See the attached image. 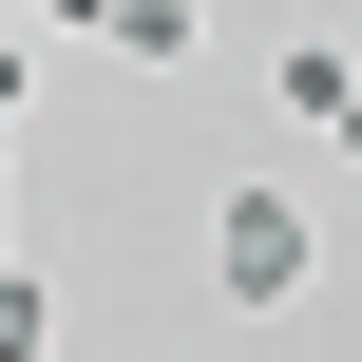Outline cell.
Here are the masks:
<instances>
[{
    "label": "cell",
    "instance_id": "6da1fadb",
    "mask_svg": "<svg viewBox=\"0 0 362 362\" xmlns=\"http://www.w3.org/2000/svg\"><path fill=\"white\" fill-rule=\"evenodd\" d=\"M305 286H325V229H305V191H286V172H248V191L210 210V305H248V325H286Z\"/></svg>",
    "mask_w": 362,
    "mask_h": 362
},
{
    "label": "cell",
    "instance_id": "7a4b0ae2",
    "mask_svg": "<svg viewBox=\"0 0 362 362\" xmlns=\"http://www.w3.org/2000/svg\"><path fill=\"white\" fill-rule=\"evenodd\" d=\"M344 95H362L344 38H286V57H267V134H344Z\"/></svg>",
    "mask_w": 362,
    "mask_h": 362
},
{
    "label": "cell",
    "instance_id": "3957f363",
    "mask_svg": "<svg viewBox=\"0 0 362 362\" xmlns=\"http://www.w3.org/2000/svg\"><path fill=\"white\" fill-rule=\"evenodd\" d=\"M191 38H210L191 0H115V57H134V76H191Z\"/></svg>",
    "mask_w": 362,
    "mask_h": 362
},
{
    "label": "cell",
    "instance_id": "277c9868",
    "mask_svg": "<svg viewBox=\"0 0 362 362\" xmlns=\"http://www.w3.org/2000/svg\"><path fill=\"white\" fill-rule=\"evenodd\" d=\"M57 344V286H38V267H0V362H38Z\"/></svg>",
    "mask_w": 362,
    "mask_h": 362
},
{
    "label": "cell",
    "instance_id": "5b68a950",
    "mask_svg": "<svg viewBox=\"0 0 362 362\" xmlns=\"http://www.w3.org/2000/svg\"><path fill=\"white\" fill-rule=\"evenodd\" d=\"M19 19H38V38H115V0H19Z\"/></svg>",
    "mask_w": 362,
    "mask_h": 362
},
{
    "label": "cell",
    "instance_id": "8992f818",
    "mask_svg": "<svg viewBox=\"0 0 362 362\" xmlns=\"http://www.w3.org/2000/svg\"><path fill=\"white\" fill-rule=\"evenodd\" d=\"M19 95H38V57H19V38H0V134H19Z\"/></svg>",
    "mask_w": 362,
    "mask_h": 362
},
{
    "label": "cell",
    "instance_id": "52a82bcc",
    "mask_svg": "<svg viewBox=\"0 0 362 362\" xmlns=\"http://www.w3.org/2000/svg\"><path fill=\"white\" fill-rule=\"evenodd\" d=\"M0 267H19V191H0Z\"/></svg>",
    "mask_w": 362,
    "mask_h": 362
},
{
    "label": "cell",
    "instance_id": "ba28073f",
    "mask_svg": "<svg viewBox=\"0 0 362 362\" xmlns=\"http://www.w3.org/2000/svg\"><path fill=\"white\" fill-rule=\"evenodd\" d=\"M344 153H362V95H344Z\"/></svg>",
    "mask_w": 362,
    "mask_h": 362
}]
</instances>
